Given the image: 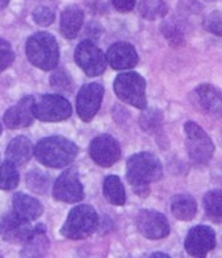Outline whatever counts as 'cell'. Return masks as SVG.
<instances>
[{
  "label": "cell",
  "instance_id": "6da1fadb",
  "mask_svg": "<svg viewBox=\"0 0 222 258\" xmlns=\"http://www.w3.org/2000/svg\"><path fill=\"white\" fill-rule=\"evenodd\" d=\"M126 175L135 193L145 197L149 195V184L162 177V164L152 153H139L128 159Z\"/></svg>",
  "mask_w": 222,
  "mask_h": 258
},
{
  "label": "cell",
  "instance_id": "7a4b0ae2",
  "mask_svg": "<svg viewBox=\"0 0 222 258\" xmlns=\"http://www.w3.org/2000/svg\"><path fill=\"white\" fill-rule=\"evenodd\" d=\"M34 154L43 166L50 168H64L75 161L77 146L61 136L46 137L37 144Z\"/></svg>",
  "mask_w": 222,
  "mask_h": 258
},
{
  "label": "cell",
  "instance_id": "3957f363",
  "mask_svg": "<svg viewBox=\"0 0 222 258\" xmlns=\"http://www.w3.org/2000/svg\"><path fill=\"white\" fill-rule=\"evenodd\" d=\"M26 56L34 67L42 71H51L59 63V46L54 35L39 32L26 42Z\"/></svg>",
  "mask_w": 222,
  "mask_h": 258
},
{
  "label": "cell",
  "instance_id": "277c9868",
  "mask_svg": "<svg viewBox=\"0 0 222 258\" xmlns=\"http://www.w3.org/2000/svg\"><path fill=\"white\" fill-rule=\"evenodd\" d=\"M98 226L97 211L90 205H79L68 214L62 227V235L71 240H83L90 236Z\"/></svg>",
  "mask_w": 222,
  "mask_h": 258
},
{
  "label": "cell",
  "instance_id": "5b68a950",
  "mask_svg": "<svg viewBox=\"0 0 222 258\" xmlns=\"http://www.w3.org/2000/svg\"><path fill=\"white\" fill-rule=\"evenodd\" d=\"M145 90L146 82L139 73H122L114 81V92L117 97L124 103L131 104L140 110H145L148 104Z\"/></svg>",
  "mask_w": 222,
  "mask_h": 258
},
{
  "label": "cell",
  "instance_id": "8992f818",
  "mask_svg": "<svg viewBox=\"0 0 222 258\" xmlns=\"http://www.w3.org/2000/svg\"><path fill=\"white\" fill-rule=\"evenodd\" d=\"M186 146L192 163L196 166H205L212 159L214 145L205 131L194 121H187L184 125Z\"/></svg>",
  "mask_w": 222,
  "mask_h": 258
},
{
  "label": "cell",
  "instance_id": "52a82bcc",
  "mask_svg": "<svg viewBox=\"0 0 222 258\" xmlns=\"http://www.w3.org/2000/svg\"><path fill=\"white\" fill-rule=\"evenodd\" d=\"M34 113L41 121H63L72 115V107L62 95L44 94L35 99Z\"/></svg>",
  "mask_w": 222,
  "mask_h": 258
},
{
  "label": "cell",
  "instance_id": "ba28073f",
  "mask_svg": "<svg viewBox=\"0 0 222 258\" xmlns=\"http://www.w3.org/2000/svg\"><path fill=\"white\" fill-rule=\"evenodd\" d=\"M75 61L90 77H95L105 72L106 55L93 42L84 41L75 50Z\"/></svg>",
  "mask_w": 222,
  "mask_h": 258
},
{
  "label": "cell",
  "instance_id": "9c48e42d",
  "mask_svg": "<svg viewBox=\"0 0 222 258\" xmlns=\"http://www.w3.org/2000/svg\"><path fill=\"white\" fill-rule=\"evenodd\" d=\"M52 196L57 201L75 204L84 200V188L76 168L66 170L54 184Z\"/></svg>",
  "mask_w": 222,
  "mask_h": 258
},
{
  "label": "cell",
  "instance_id": "30bf717a",
  "mask_svg": "<svg viewBox=\"0 0 222 258\" xmlns=\"http://www.w3.org/2000/svg\"><path fill=\"white\" fill-rule=\"evenodd\" d=\"M103 99V86L101 84H88L80 89L76 99L77 115L84 121H90L97 115Z\"/></svg>",
  "mask_w": 222,
  "mask_h": 258
},
{
  "label": "cell",
  "instance_id": "8fae6325",
  "mask_svg": "<svg viewBox=\"0 0 222 258\" xmlns=\"http://www.w3.org/2000/svg\"><path fill=\"white\" fill-rule=\"evenodd\" d=\"M136 226L139 232L146 239H163L170 233V226L165 215L154 210L140 211L136 218Z\"/></svg>",
  "mask_w": 222,
  "mask_h": 258
},
{
  "label": "cell",
  "instance_id": "7c38bea8",
  "mask_svg": "<svg viewBox=\"0 0 222 258\" xmlns=\"http://www.w3.org/2000/svg\"><path fill=\"white\" fill-rule=\"evenodd\" d=\"M89 153L93 161L101 167H110L121 158V146L113 136L102 135L90 144Z\"/></svg>",
  "mask_w": 222,
  "mask_h": 258
},
{
  "label": "cell",
  "instance_id": "4fadbf2b",
  "mask_svg": "<svg viewBox=\"0 0 222 258\" xmlns=\"http://www.w3.org/2000/svg\"><path fill=\"white\" fill-rule=\"evenodd\" d=\"M216 245V235L209 226H196L188 232L184 248L192 257H204Z\"/></svg>",
  "mask_w": 222,
  "mask_h": 258
},
{
  "label": "cell",
  "instance_id": "5bb4252c",
  "mask_svg": "<svg viewBox=\"0 0 222 258\" xmlns=\"http://www.w3.org/2000/svg\"><path fill=\"white\" fill-rule=\"evenodd\" d=\"M35 99L32 95L24 97L17 104L12 106L4 113V123L7 128L21 129L32 125L34 121Z\"/></svg>",
  "mask_w": 222,
  "mask_h": 258
},
{
  "label": "cell",
  "instance_id": "9a60e30c",
  "mask_svg": "<svg viewBox=\"0 0 222 258\" xmlns=\"http://www.w3.org/2000/svg\"><path fill=\"white\" fill-rule=\"evenodd\" d=\"M108 66L114 70H130L137 66L139 63V55L132 44L127 42H118L114 43L106 52Z\"/></svg>",
  "mask_w": 222,
  "mask_h": 258
},
{
  "label": "cell",
  "instance_id": "2e32d148",
  "mask_svg": "<svg viewBox=\"0 0 222 258\" xmlns=\"http://www.w3.org/2000/svg\"><path fill=\"white\" fill-rule=\"evenodd\" d=\"M200 110L214 117L222 116V92L212 85H200L194 92Z\"/></svg>",
  "mask_w": 222,
  "mask_h": 258
},
{
  "label": "cell",
  "instance_id": "e0dca14e",
  "mask_svg": "<svg viewBox=\"0 0 222 258\" xmlns=\"http://www.w3.org/2000/svg\"><path fill=\"white\" fill-rule=\"evenodd\" d=\"M3 233L4 239L11 242H22L25 244L34 233V228L30 227L28 221H24L17 217L15 213L8 214L3 219Z\"/></svg>",
  "mask_w": 222,
  "mask_h": 258
},
{
  "label": "cell",
  "instance_id": "ac0fdd59",
  "mask_svg": "<svg viewBox=\"0 0 222 258\" xmlns=\"http://www.w3.org/2000/svg\"><path fill=\"white\" fill-rule=\"evenodd\" d=\"M13 213L24 221L32 222L41 217L43 206L38 200L24 193H17L13 196Z\"/></svg>",
  "mask_w": 222,
  "mask_h": 258
},
{
  "label": "cell",
  "instance_id": "d6986e66",
  "mask_svg": "<svg viewBox=\"0 0 222 258\" xmlns=\"http://www.w3.org/2000/svg\"><path fill=\"white\" fill-rule=\"evenodd\" d=\"M33 153H34V148L30 140L24 136H19L10 142L6 151V157L7 161L12 162L16 167H22L29 163L33 157Z\"/></svg>",
  "mask_w": 222,
  "mask_h": 258
},
{
  "label": "cell",
  "instance_id": "ffe728a7",
  "mask_svg": "<svg viewBox=\"0 0 222 258\" xmlns=\"http://www.w3.org/2000/svg\"><path fill=\"white\" fill-rule=\"evenodd\" d=\"M84 13L77 6L67 7L61 17V33L67 39H73L83 26Z\"/></svg>",
  "mask_w": 222,
  "mask_h": 258
},
{
  "label": "cell",
  "instance_id": "44dd1931",
  "mask_svg": "<svg viewBox=\"0 0 222 258\" xmlns=\"http://www.w3.org/2000/svg\"><path fill=\"white\" fill-rule=\"evenodd\" d=\"M197 211V205L190 195H178L172 200V213L179 221L194 219Z\"/></svg>",
  "mask_w": 222,
  "mask_h": 258
},
{
  "label": "cell",
  "instance_id": "7402d4cb",
  "mask_svg": "<svg viewBox=\"0 0 222 258\" xmlns=\"http://www.w3.org/2000/svg\"><path fill=\"white\" fill-rule=\"evenodd\" d=\"M103 195L105 199L115 206H122L126 202V190L121 179L114 175H110L103 181Z\"/></svg>",
  "mask_w": 222,
  "mask_h": 258
},
{
  "label": "cell",
  "instance_id": "603a6c76",
  "mask_svg": "<svg viewBox=\"0 0 222 258\" xmlns=\"http://www.w3.org/2000/svg\"><path fill=\"white\" fill-rule=\"evenodd\" d=\"M46 228L44 226L39 224L34 228L33 236L25 242V249L22 250V255H42L48 248V240L44 235Z\"/></svg>",
  "mask_w": 222,
  "mask_h": 258
},
{
  "label": "cell",
  "instance_id": "cb8c5ba5",
  "mask_svg": "<svg viewBox=\"0 0 222 258\" xmlns=\"http://www.w3.org/2000/svg\"><path fill=\"white\" fill-rule=\"evenodd\" d=\"M206 215L216 223H222V190H212L204 197Z\"/></svg>",
  "mask_w": 222,
  "mask_h": 258
},
{
  "label": "cell",
  "instance_id": "d4e9b609",
  "mask_svg": "<svg viewBox=\"0 0 222 258\" xmlns=\"http://www.w3.org/2000/svg\"><path fill=\"white\" fill-rule=\"evenodd\" d=\"M20 183V175L16 166L10 161H6L0 166V189L12 190L17 188Z\"/></svg>",
  "mask_w": 222,
  "mask_h": 258
},
{
  "label": "cell",
  "instance_id": "484cf974",
  "mask_svg": "<svg viewBox=\"0 0 222 258\" xmlns=\"http://www.w3.org/2000/svg\"><path fill=\"white\" fill-rule=\"evenodd\" d=\"M140 13L146 20H157L168 13L163 0H143L140 4Z\"/></svg>",
  "mask_w": 222,
  "mask_h": 258
},
{
  "label": "cell",
  "instance_id": "4316f807",
  "mask_svg": "<svg viewBox=\"0 0 222 258\" xmlns=\"http://www.w3.org/2000/svg\"><path fill=\"white\" fill-rule=\"evenodd\" d=\"M26 185L35 193H44L50 185V177L39 171H32L26 175Z\"/></svg>",
  "mask_w": 222,
  "mask_h": 258
},
{
  "label": "cell",
  "instance_id": "83f0119b",
  "mask_svg": "<svg viewBox=\"0 0 222 258\" xmlns=\"http://www.w3.org/2000/svg\"><path fill=\"white\" fill-rule=\"evenodd\" d=\"M141 126L146 132H152L158 129L162 123V115L157 110H148L141 115Z\"/></svg>",
  "mask_w": 222,
  "mask_h": 258
},
{
  "label": "cell",
  "instance_id": "f1b7e54d",
  "mask_svg": "<svg viewBox=\"0 0 222 258\" xmlns=\"http://www.w3.org/2000/svg\"><path fill=\"white\" fill-rule=\"evenodd\" d=\"M204 28L214 35L222 37V12L214 11L204 20Z\"/></svg>",
  "mask_w": 222,
  "mask_h": 258
},
{
  "label": "cell",
  "instance_id": "f546056e",
  "mask_svg": "<svg viewBox=\"0 0 222 258\" xmlns=\"http://www.w3.org/2000/svg\"><path fill=\"white\" fill-rule=\"evenodd\" d=\"M50 84L55 90H59V92H70L72 88V81H71L70 76L64 71H57L55 73H52Z\"/></svg>",
  "mask_w": 222,
  "mask_h": 258
},
{
  "label": "cell",
  "instance_id": "4dcf8cb0",
  "mask_svg": "<svg viewBox=\"0 0 222 258\" xmlns=\"http://www.w3.org/2000/svg\"><path fill=\"white\" fill-rule=\"evenodd\" d=\"M13 60H15V54H13L11 44L0 38V72L10 68Z\"/></svg>",
  "mask_w": 222,
  "mask_h": 258
},
{
  "label": "cell",
  "instance_id": "1f68e13d",
  "mask_svg": "<svg viewBox=\"0 0 222 258\" xmlns=\"http://www.w3.org/2000/svg\"><path fill=\"white\" fill-rule=\"evenodd\" d=\"M33 19L41 26L51 25L55 20V13L48 8V7H38L33 12Z\"/></svg>",
  "mask_w": 222,
  "mask_h": 258
},
{
  "label": "cell",
  "instance_id": "d6a6232c",
  "mask_svg": "<svg viewBox=\"0 0 222 258\" xmlns=\"http://www.w3.org/2000/svg\"><path fill=\"white\" fill-rule=\"evenodd\" d=\"M113 6L119 12H130L136 6V0H113Z\"/></svg>",
  "mask_w": 222,
  "mask_h": 258
},
{
  "label": "cell",
  "instance_id": "836d02e7",
  "mask_svg": "<svg viewBox=\"0 0 222 258\" xmlns=\"http://www.w3.org/2000/svg\"><path fill=\"white\" fill-rule=\"evenodd\" d=\"M8 3H10V0H0V11L3 10V8H6V7L8 6Z\"/></svg>",
  "mask_w": 222,
  "mask_h": 258
},
{
  "label": "cell",
  "instance_id": "e575fe53",
  "mask_svg": "<svg viewBox=\"0 0 222 258\" xmlns=\"http://www.w3.org/2000/svg\"><path fill=\"white\" fill-rule=\"evenodd\" d=\"M157 255H158V257H168V254H161V253H155V254H153L152 257H157Z\"/></svg>",
  "mask_w": 222,
  "mask_h": 258
},
{
  "label": "cell",
  "instance_id": "d590c367",
  "mask_svg": "<svg viewBox=\"0 0 222 258\" xmlns=\"http://www.w3.org/2000/svg\"><path fill=\"white\" fill-rule=\"evenodd\" d=\"M0 135H2V124H0Z\"/></svg>",
  "mask_w": 222,
  "mask_h": 258
}]
</instances>
